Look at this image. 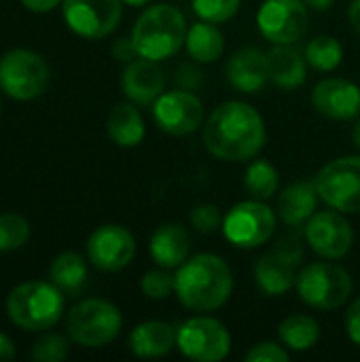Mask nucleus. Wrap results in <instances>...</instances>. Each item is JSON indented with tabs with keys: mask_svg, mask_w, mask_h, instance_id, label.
Segmentation results:
<instances>
[{
	"mask_svg": "<svg viewBox=\"0 0 360 362\" xmlns=\"http://www.w3.org/2000/svg\"><path fill=\"white\" fill-rule=\"evenodd\" d=\"M267 132L263 117L246 102L229 100L219 104L206 119L202 142L206 151L229 163L252 161L265 146Z\"/></svg>",
	"mask_w": 360,
	"mask_h": 362,
	"instance_id": "nucleus-1",
	"label": "nucleus"
},
{
	"mask_svg": "<svg viewBox=\"0 0 360 362\" xmlns=\"http://www.w3.org/2000/svg\"><path fill=\"white\" fill-rule=\"evenodd\" d=\"M174 295L180 305L208 314L223 308L233 293V274L227 261L214 252H199L189 257L174 274Z\"/></svg>",
	"mask_w": 360,
	"mask_h": 362,
	"instance_id": "nucleus-2",
	"label": "nucleus"
},
{
	"mask_svg": "<svg viewBox=\"0 0 360 362\" xmlns=\"http://www.w3.org/2000/svg\"><path fill=\"white\" fill-rule=\"evenodd\" d=\"M187 32L189 28L182 11L161 2L142 11L129 36L140 57L163 62L185 47Z\"/></svg>",
	"mask_w": 360,
	"mask_h": 362,
	"instance_id": "nucleus-3",
	"label": "nucleus"
},
{
	"mask_svg": "<svg viewBox=\"0 0 360 362\" xmlns=\"http://www.w3.org/2000/svg\"><path fill=\"white\" fill-rule=\"evenodd\" d=\"M64 314V293L53 282L30 280L6 297V316L23 331H47Z\"/></svg>",
	"mask_w": 360,
	"mask_h": 362,
	"instance_id": "nucleus-4",
	"label": "nucleus"
},
{
	"mask_svg": "<svg viewBox=\"0 0 360 362\" xmlns=\"http://www.w3.org/2000/svg\"><path fill=\"white\" fill-rule=\"evenodd\" d=\"M295 288L299 299L320 312L339 310L352 295L354 282L346 267L333 261H314L299 269Z\"/></svg>",
	"mask_w": 360,
	"mask_h": 362,
	"instance_id": "nucleus-5",
	"label": "nucleus"
},
{
	"mask_svg": "<svg viewBox=\"0 0 360 362\" xmlns=\"http://www.w3.org/2000/svg\"><path fill=\"white\" fill-rule=\"evenodd\" d=\"M123 327V316L119 308L106 299H83L79 301L66 318V331L70 339L83 348H104L117 339Z\"/></svg>",
	"mask_w": 360,
	"mask_h": 362,
	"instance_id": "nucleus-6",
	"label": "nucleus"
},
{
	"mask_svg": "<svg viewBox=\"0 0 360 362\" xmlns=\"http://www.w3.org/2000/svg\"><path fill=\"white\" fill-rule=\"evenodd\" d=\"M303 261V244L297 233L280 238L255 265V282L269 297L286 295L299 276Z\"/></svg>",
	"mask_w": 360,
	"mask_h": 362,
	"instance_id": "nucleus-7",
	"label": "nucleus"
},
{
	"mask_svg": "<svg viewBox=\"0 0 360 362\" xmlns=\"http://www.w3.org/2000/svg\"><path fill=\"white\" fill-rule=\"evenodd\" d=\"M49 64L30 49H13L0 57V89L19 102L34 100L49 87Z\"/></svg>",
	"mask_w": 360,
	"mask_h": 362,
	"instance_id": "nucleus-8",
	"label": "nucleus"
},
{
	"mask_svg": "<svg viewBox=\"0 0 360 362\" xmlns=\"http://www.w3.org/2000/svg\"><path fill=\"white\" fill-rule=\"evenodd\" d=\"M320 199L344 214L360 212V153L329 161L314 178Z\"/></svg>",
	"mask_w": 360,
	"mask_h": 362,
	"instance_id": "nucleus-9",
	"label": "nucleus"
},
{
	"mask_svg": "<svg viewBox=\"0 0 360 362\" xmlns=\"http://www.w3.org/2000/svg\"><path fill=\"white\" fill-rule=\"evenodd\" d=\"M176 348L189 361H225L231 352V335L221 320L199 314L176 329Z\"/></svg>",
	"mask_w": 360,
	"mask_h": 362,
	"instance_id": "nucleus-10",
	"label": "nucleus"
},
{
	"mask_svg": "<svg viewBox=\"0 0 360 362\" xmlns=\"http://www.w3.org/2000/svg\"><path fill=\"white\" fill-rule=\"evenodd\" d=\"M276 231V212L259 199L236 204L223 218V233L236 248L252 250L272 240Z\"/></svg>",
	"mask_w": 360,
	"mask_h": 362,
	"instance_id": "nucleus-11",
	"label": "nucleus"
},
{
	"mask_svg": "<svg viewBox=\"0 0 360 362\" xmlns=\"http://www.w3.org/2000/svg\"><path fill=\"white\" fill-rule=\"evenodd\" d=\"M257 28L274 45H295L310 28V8L303 0H265Z\"/></svg>",
	"mask_w": 360,
	"mask_h": 362,
	"instance_id": "nucleus-12",
	"label": "nucleus"
},
{
	"mask_svg": "<svg viewBox=\"0 0 360 362\" xmlns=\"http://www.w3.org/2000/svg\"><path fill=\"white\" fill-rule=\"evenodd\" d=\"M123 0H62L66 25L89 40L112 34L121 21Z\"/></svg>",
	"mask_w": 360,
	"mask_h": 362,
	"instance_id": "nucleus-13",
	"label": "nucleus"
},
{
	"mask_svg": "<svg viewBox=\"0 0 360 362\" xmlns=\"http://www.w3.org/2000/svg\"><path fill=\"white\" fill-rule=\"evenodd\" d=\"M157 127L170 136H189L204 127L206 110L202 100L191 89L163 91L153 104Z\"/></svg>",
	"mask_w": 360,
	"mask_h": 362,
	"instance_id": "nucleus-14",
	"label": "nucleus"
},
{
	"mask_svg": "<svg viewBox=\"0 0 360 362\" xmlns=\"http://www.w3.org/2000/svg\"><path fill=\"white\" fill-rule=\"evenodd\" d=\"M306 242L310 248L320 257L329 261L344 259L354 244V231L344 212L337 210H323L316 212L303 227Z\"/></svg>",
	"mask_w": 360,
	"mask_h": 362,
	"instance_id": "nucleus-15",
	"label": "nucleus"
},
{
	"mask_svg": "<svg viewBox=\"0 0 360 362\" xmlns=\"http://www.w3.org/2000/svg\"><path fill=\"white\" fill-rule=\"evenodd\" d=\"M136 257V240L123 225H102L87 240V259L100 272H121Z\"/></svg>",
	"mask_w": 360,
	"mask_h": 362,
	"instance_id": "nucleus-16",
	"label": "nucleus"
},
{
	"mask_svg": "<svg viewBox=\"0 0 360 362\" xmlns=\"http://www.w3.org/2000/svg\"><path fill=\"white\" fill-rule=\"evenodd\" d=\"M312 106L333 121H354L360 115V87L339 76L323 78L312 89Z\"/></svg>",
	"mask_w": 360,
	"mask_h": 362,
	"instance_id": "nucleus-17",
	"label": "nucleus"
},
{
	"mask_svg": "<svg viewBox=\"0 0 360 362\" xmlns=\"http://www.w3.org/2000/svg\"><path fill=\"white\" fill-rule=\"evenodd\" d=\"M121 87L129 102L140 106H153L166 91V72L155 59L136 57L121 74Z\"/></svg>",
	"mask_w": 360,
	"mask_h": 362,
	"instance_id": "nucleus-18",
	"label": "nucleus"
},
{
	"mask_svg": "<svg viewBox=\"0 0 360 362\" xmlns=\"http://www.w3.org/2000/svg\"><path fill=\"white\" fill-rule=\"evenodd\" d=\"M229 85L242 93H257L269 83V55L257 47L238 49L225 64Z\"/></svg>",
	"mask_w": 360,
	"mask_h": 362,
	"instance_id": "nucleus-19",
	"label": "nucleus"
},
{
	"mask_svg": "<svg viewBox=\"0 0 360 362\" xmlns=\"http://www.w3.org/2000/svg\"><path fill=\"white\" fill-rule=\"evenodd\" d=\"M318 199H320V195H318V189H316L314 180L291 182L289 187H284L278 193L276 214L291 229L306 227V223L316 214Z\"/></svg>",
	"mask_w": 360,
	"mask_h": 362,
	"instance_id": "nucleus-20",
	"label": "nucleus"
},
{
	"mask_svg": "<svg viewBox=\"0 0 360 362\" xmlns=\"http://www.w3.org/2000/svg\"><path fill=\"white\" fill-rule=\"evenodd\" d=\"M151 259L166 269H178L191 255V235L180 223H163L149 242Z\"/></svg>",
	"mask_w": 360,
	"mask_h": 362,
	"instance_id": "nucleus-21",
	"label": "nucleus"
},
{
	"mask_svg": "<svg viewBox=\"0 0 360 362\" xmlns=\"http://www.w3.org/2000/svg\"><path fill=\"white\" fill-rule=\"evenodd\" d=\"M129 352L138 358H161L176 348V329L163 320H146L132 329Z\"/></svg>",
	"mask_w": 360,
	"mask_h": 362,
	"instance_id": "nucleus-22",
	"label": "nucleus"
},
{
	"mask_svg": "<svg viewBox=\"0 0 360 362\" xmlns=\"http://www.w3.org/2000/svg\"><path fill=\"white\" fill-rule=\"evenodd\" d=\"M269 55V81L280 89H297L306 83L308 62L306 55L293 45H274Z\"/></svg>",
	"mask_w": 360,
	"mask_h": 362,
	"instance_id": "nucleus-23",
	"label": "nucleus"
},
{
	"mask_svg": "<svg viewBox=\"0 0 360 362\" xmlns=\"http://www.w3.org/2000/svg\"><path fill=\"white\" fill-rule=\"evenodd\" d=\"M106 134L121 148L138 146L144 140L146 125H144V119L134 102H121L108 112Z\"/></svg>",
	"mask_w": 360,
	"mask_h": 362,
	"instance_id": "nucleus-24",
	"label": "nucleus"
},
{
	"mask_svg": "<svg viewBox=\"0 0 360 362\" xmlns=\"http://www.w3.org/2000/svg\"><path fill=\"white\" fill-rule=\"evenodd\" d=\"M185 47H187V53L193 62L214 64L225 51V34L221 32L219 23H210V21L199 19L189 28Z\"/></svg>",
	"mask_w": 360,
	"mask_h": 362,
	"instance_id": "nucleus-25",
	"label": "nucleus"
},
{
	"mask_svg": "<svg viewBox=\"0 0 360 362\" xmlns=\"http://www.w3.org/2000/svg\"><path fill=\"white\" fill-rule=\"evenodd\" d=\"M49 278L66 297H79L87 288L89 269L81 255L62 252L53 259L49 267Z\"/></svg>",
	"mask_w": 360,
	"mask_h": 362,
	"instance_id": "nucleus-26",
	"label": "nucleus"
},
{
	"mask_svg": "<svg viewBox=\"0 0 360 362\" xmlns=\"http://www.w3.org/2000/svg\"><path fill=\"white\" fill-rule=\"evenodd\" d=\"M278 337L286 350L308 352L320 341V325L308 314H293L280 322Z\"/></svg>",
	"mask_w": 360,
	"mask_h": 362,
	"instance_id": "nucleus-27",
	"label": "nucleus"
},
{
	"mask_svg": "<svg viewBox=\"0 0 360 362\" xmlns=\"http://www.w3.org/2000/svg\"><path fill=\"white\" fill-rule=\"evenodd\" d=\"M280 187V174L267 159H252L244 174V189L250 195V199L267 202L278 193Z\"/></svg>",
	"mask_w": 360,
	"mask_h": 362,
	"instance_id": "nucleus-28",
	"label": "nucleus"
},
{
	"mask_svg": "<svg viewBox=\"0 0 360 362\" xmlns=\"http://www.w3.org/2000/svg\"><path fill=\"white\" fill-rule=\"evenodd\" d=\"M308 66H312L318 72H333L342 59H344V47L335 36L329 34H320L316 38H312L303 51Z\"/></svg>",
	"mask_w": 360,
	"mask_h": 362,
	"instance_id": "nucleus-29",
	"label": "nucleus"
},
{
	"mask_svg": "<svg viewBox=\"0 0 360 362\" xmlns=\"http://www.w3.org/2000/svg\"><path fill=\"white\" fill-rule=\"evenodd\" d=\"M30 240V223L15 212L0 214V252L21 248Z\"/></svg>",
	"mask_w": 360,
	"mask_h": 362,
	"instance_id": "nucleus-30",
	"label": "nucleus"
},
{
	"mask_svg": "<svg viewBox=\"0 0 360 362\" xmlns=\"http://www.w3.org/2000/svg\"><path fill=\"white\" fill-rule=\"evenodd\" d=\"M242 0H191L193 13L210 23H225L236 17Z\"/></svg>",
	"mask_w": 360,
	"mask_h": 362,
	"instance_id": "nucleus-31",
	"label": "nucleus"
},
{
	"mask_svg": "<svg viewBox=\"0 0 360 362\" xmlns=\"http://www.w3.org/2000/svg\"><path fill=\"white\" fill-rule=\"evenodd\" d=\"M174 286H176L174 274H170V269H166V267L151 269L140 280L142 295L146 299H153V301H163L170 295H174Z\"/></svg>",
	"mask_w": 360,
	"mask_h": 362,
	"instance_id": "nucleus-32",
	"label": "nucleus"
},
{
	"mask_svg": "<svg viewBox=\"0 0 360 362\" xmlns=\"http://www.w3.org/2000/svg\"><path fill=\"white\" fill-rule=\"evenodd\" d=\"M70 352V344L66 337L57 333H47L38 337L32 346V358L38 362H59Z\"/></svg>",
	"mask_w": 360,
	"mask_h": 362,
	"instance_id": "nucleus-33",
	"label": "nucleus"
},
{
	"mask_svg": "<svg viewBox=\"0 0 360 362\" xmlns=\"http://www.w3.org/2000/svg\"><path fill=\"white\" fill-rule=\"evenodd\" d=\"M223 214L219 210V206L214 204H197L191 214H189V221H191V227L199 233H214L223 227Z\"/></svg>",
	"mask_w": 360,
	"mask_h": 362,
	"instance_id": "nucleus-34",
	"label": "nucleus"
},
{
	"mask_svg": "<svg viewBox=\"0 0 360 362\" xmlns=\"http://www.w3.org/2000/svg\"><path fill=\"white\" fill-rule=\"evenodd\" d=\"M246 362H286L289 361V350L284 346H278L274 341H261L248 350L244 356Z\"/></svg>",
	"mask_w": 360,
	"mask_h": 362,
	"instance_id": "nucleus-35",
	"label": "nucleus"
},
{
	"mask_svg": "<svg viewBox=\"0 0 360 362\" xmlns=\"http://www.w3.org/2000/svg\"><path fill=\"white\" fill-rule=\"evenodd\" d=\"M346 333L350 341L360 348V297L352 301V305L346 312Z\"/></svg>",
	"mask_w": 360,
	"mask_h": 362,
	"instance_id": "nucleus-36",
	"label": "nucleus"
},
{
	"mask_svg": "<svg viewBox=\"0 0 360 362\" xmlns=\"http://www.w3.org/2000/svg\"><path fill=\"white\" fill-rule=\"evenodd\" d=\"M112 57L117 59V62H123V64H129V62H134L136 57H138V51H136V47H134V40H132V36H123V38H117L115 42H112Z\"/></svg>",
	"mask_w": 360,
	"mask_h": 362,
	"instance_id": "nucleus-37",
	"label": "nucleus"
},
{
	"mask_svg": "<svg viewBox=\"0 0 360 362\" xmlns=\"http://www.w3.org/2000/svg\"><path fill=\"white\" fill-rule=\"evenodd\" d=\"M59 2L62 0H21V4L28 11H34V13H49L55 6H59Z\"/></svg>",
	"mask_w": 360,
	"mask_h": 362,
	"instance_id": "nucleus-38",
	"label": "nucleus"
},
{
	"mask_svg": "<svg viewBox=\"0 0 360 362\" xmlns=\"http://www.w3.org/2000/svg\"><path fill=\"white\" fill-rule=\"evenodd\" d=\"M348 21H350V25H352V30L360 36V0H352V2H350Z\"/></svg>",
	"mask_w": 360,
	"mask_h": 362,
	"instance_id": "nucleus-39",
	"label": "nucleus"
},
{
	"mask_svg": "<svg viewBox=\"0 0 360 362\" xmlns=\"http://www.w3.org/2000/svg\"><path fill=\"white\" fill-rule=\"evenodd\" d=\"M8 358H15V346L4 333H0V361H8Z\"/></svg>",
	"mask_w": 360,
	"mask_h": 362,
	"instance_id": "nucleus-40",
	"label": "nucleus"
},
{
	"mask_svg": "<svg viewBox=\"0 0 360 362\" xmlns=\"http://www.w3.org/2000/svg\"><path fill=\"white\" fill-rule=\"evenodd\" d=\"M195 74H199V72H197L193 66H182V68H180V76H178V78H180V83L185 85V89H193V87H195V85L191 83V78H193Z\"/></svg>",
	"mask_w": 360,
	"mask_h": 362,
	"instance_id": "nucleus-41",
	"label": "nucleus"
},
{
	"mask_svg": "<svg viewBox=\"0 0 360 362\" xmlns=\"http://www.w3.org/2000/svg\"><path fill=\"white\" fill-rule=\"evenodd\" d=\"M303 2L308 4V8L318 11V13H327L335 4V0H303Z\"/></svg>",
	"mask_w": 360,
	"mask_h": 362,
	"instance_id": "nucleus-42",
	"label": "nucleus"
},
{
	"mask_svg": "<svg viewBox=\"0 0 360 362\" xmlns=\"http://www.w3.org/2000/svg\"><path fill=\"white\" fill-rule=\"evenodd\" d=\"M352 144H354V148L360 153V119L354 121V127H352Z\"/></svg>",
	"mask_w": 360,
	"mask_h": 362,
	"instance_id": "nucleus-43",
	"label": "nucleus"
},
{
	"mask_svg": "<svg viewBox=\"0 0 360 362\" xmlns=\"http://www.w3.org/2000/svg\"><path fill=\"white\" fill-rule=\"evenodd\" d=\"M151 0H123V4H127V6H146Z\"/></svg>",
	"mask_w": 360,
	"mask_h": 362,
	"instance_id": "nucleus-44",
	"label": "nucleus"
}]
</instances>
